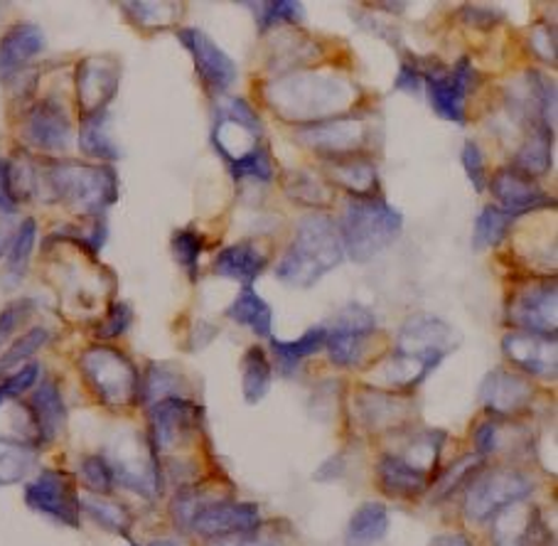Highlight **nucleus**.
<instances>
[{
    "label": "nucleus",
    "mask_w": 558,
    "mask_h": 546,
    "mask_svg": "<svg viewBox=\"0 0 558 546\" xmlns=\"http://www.w3.org/2000/svg\"><path fill=\"white\" fill-rule=\"evenodd\" d=\"M266 99L281 119L311 126L350 113L360 92L342 74L291 72L266 86Z\"/></svg>",
    "instance_id": "obj_1"
},
{
    "label": "nucleus",
    "mask_w": 558,
    "mask_h": 546,
    "mask_svg": "<svg viewBox=\"0 0 558 546\" xmlns=\"http://www.w3.org/2000/svg\"><path fill=\"white\" fill-rule=\"evenodd\" d=\"M342 262L344 248L338 225L330 217L315 213L301 219L291 246L276 266V276L291 289H313Z\"/></svg>",
    "instance_id": "obj_2"
},
{
    "label": "nucleus",
    "mask_w": 558,
    "mask_h": 546,
    "mask_svg": "<svg viewBox=\"0 0 558 546\" xmlns=\"http://www.w3.org/2000/svg\"><path fill=\"white\" fill-rule=\"evenodd\" d=\"M401 227L403 215L384 197H350L338 227L344 256L354 264L372 262L397 242Z\"/></svg>",
    "instance_id": "obj_3"
},
{
    "label": "nucleus",
    "mask_w": 558,
    "mask_h": 546,
    "mask_svg": "<svg viewBox=\"0 0 558 546\" xmlns=\"http://www.w3.org/2000/svg\"><path fill=\"white\" fill-rule=\"evenodd\" d=\"M45 180L54 199L84 217H104L119 199V178L109 166L60 160L47 166Z\"/></svg>",
    "instance_id": "obj_4"
},
{
    "label": "nucleus",
    "mask_w": 558,
    "mask_h": 546,
    "mask_svg": "<svg viewBox=\"0 0 558 546\" xmlns=\"http://www.w3.org/2000/svg\"><path fill=\"white\" fill-rule=\"evenodd\" d=\"M80 369L94 397L113 411L141 399V375L126 354L113 348H89L80 357Z\"/></svg>",
    "instance_id": "obj_5"
},
{
    "label": "nucleus",
    "mask_w": 558,
    "mask_h": 546,
    "mask_svg": "<svg viewBox=\"0 0 558 546\" xmlns=\"http://www.w3.org/2000/svg\"><path fill=\"white\" fill-rule=\"evenodd\" d=\"M534 490V483L522 471L514 468H489L477 471L468 483L465 493V517L477 524L495 520L509 507L526 500Z\"/></svg>",
    "instance_id": "obj_6"
},
{
    "label": "nucleus",
    "mask_w": 558,
    "mask_h": 546,
    "mask_svg": "<svg viewBox=\"0 0 558 546\" xmlns=\"http://www.w3.org/2000/svg\"><path fill=\"white\" fill-rule=\"evenodd\" d=\"M215 148L229 166L246 158L262 143V121L244 99L225 97L217 107V123L211 133Z\"/></svg>",
    "instance_id": "obj_7"
},
{
    "label": "nucleus",
    "mask_w": 558,
    "mask_h": 546,
    "mask_svg": "<svg viewBox=\"0 0 558 546\" xmlns=\"http://www.w3.org/2000/svg\"><path fill=\"white\" fill-rule=\"evenodd\" d=\"M113 481L138 493L141 497H156L160 493V465L158 450L141 436H126L113 448Z\"/></svg>",
    "instance_id": "obj_8"
},
{
    "label": "nucleus",
    "mask_w": 558,
    "mask_h": 546,
    "mask_svg": "<svg viewBox=\"0 0 558 546\" xmlns=\"http://www.w3.org/2000/svg\"><path fill=\"white\" fill-rule=\"evenodd\" d=\"M377 330V318L364 305H350L344 308L338 318H335L332 328H327V342L325 350L330 354L332 364L342 369L360 367L367 352V340Z\"/></svg>",
    "instance_id": "obj_9"
},
{
    "label": "nucleus",
    "mask_w": 558,
    "mask_h": 546,
    "mask_svg": "<svg viewBox=\"0 0 558 546\" xmlns=\"http://www.w3.org/2000/svg\"><path fill=\"white\" fill-rule=\"evenodd\" d=\"M25 505L50 520L76 530L80 526L82 500L74 490L70 475L60 471H40L25 487Z\"/></svg>",
    "instance_id": "obj_10"
},
{
    "label": "nucleus",
    "mask_w": 558,
    "mask_h": 546,
    "mask_svg": "<svg viewBox=\"0 0 558 546\" xmlns=\"http://www.w3.org/2000/svg\"><path fill=\"white\" fill-rule=\"evenodd\" d=\"M460 344V335L450 323L436 315L418 313L401 325L397 350L403 354H413V357L428 360L438 367V364L456 352Z\"/></svg>",
    "instance_id": "obj_11"
},
{
    "label": "nucleus",
    "mask_w": 558,
    "mask_h": 546,
    "mask_svg": "<svg viewBox=\"0 0 558 546\" xmlns=\"http://www.w3.org/2000/svg\"><path fill=\"white\" fill-rule=\"evenodd\" d=\"M473 80L475 70L468 57H460L453 70L423 72V86H426L428 92V101L433 111H436L442 121L465 126V101Z\"/></svg>",
    "instance_id": "obj_12"
},
{
    "label": "nucleus",
    "mask_w": 558,
    "mask_h": 546,
    "mask_svg": "<svg viewBox=\"0 0 558 546\" xmlns=\"http://www.w3.org/2000/svg\"><path fill=\"white\" fill-rule=\"evenodd\" d=\"M121 84V64L113 57L92 54L76 64V107L89 119L104 113L117 97Z\"/></svg>",
    "instance_id": "obj_13"
},
{
    "label": "nucleus",
    "mask_w": 558,
    "mask_h": 546,
    "mask_svg": "<svg viewBox=\"0 0 558 546\" xmlns=\"http://www.w3.org/2000/svg\"><path fill=\"white\" fill-rule=\"evenodd\" d=\"M298 136H301L305 146H311L325 158H342L354 156V153L364 148V143L369 141V123L364 117L344 113V117L338 119L301 126Z\"/></svg>",
    "instance_id": "obj_14"
},
{
    "label": "nucleus",
    "mask_w": 558,
    "mask_h": 546,
    "mask_svg": "<svg viewBox=\"0 0 558 546\" xmlns=\"http://www.w3.org/2000/svg\"><path fill=\"white\" fill-rule=\"evenodd\" d=\"M197 416L199 407L182 397H168L160 399L150 409V424H153V448L162 450H178L192 444L197 436Z\"/></svg>",
    "instance_id": "obj_15"
},
{
    "label": "nucleus",
    "mask_w": 558,
    "mask_h": 546,
    "mask_svg": "<svg viewBox=\"0 0 558 546\" xmlns=\"http://www.w3.org/2000/svg\"><path fill=\"white\" fill-rule=\"evenodd\" d=\"M558 291L556 283H532L529 289L519 291L509 303V323L522 332L542 335V338L556 340L558 330Z\"/></svg>",
    "instance_id": "obj_16"
},
{
    "label": "nucleus",
    "mask_w": 558,
    "mask_h": 546,
    "mask_svg": "<svg viewBox=\"0 0 558 546\" xmlns=\"http://www.w3.org/2000/svg\"><path fill=\"white\" fill-rule=\"evenodd\" d=\"M178 37L187 47L192 62L197 66L199 80L207 84V89L221 94L236 82L239 70L234 60L209 35L197 31V27H185V31H178Z\"/></svg>",
    "instance_id": "obj_17"
},
{
    "label": "nucleus",
    "mask_w": 558,
    "mask_h": 546,
    "mask_svg": "<svg viewBox=\"0 0 558 546\" xmlns=\"http://www.w3.org/2000/svg\"><path fill=\"white\" fill-rule=\"evenodd\" d=\"M192 530L207 536V539H221V536H234L256 532L262 526V510L254 502H232L219 500L205 505L190 522Z\"/></svg>",
    "instance_id": "obj_18"
},
{
    "label": "nucleus",
    "mask_w": 558,
    "mask_h": 546,
    "mask_svg": "<svg viewBox=\"0 0 558 546\" xmlns=\"http://www.w3.org/2000/svg\"><path fill=\"white\" fill-rule=\"evenodd\" d=\"M489 190H493V195L499 203L497 207H502L512 217H522L536 213V209L556 205V199L548 197L544 187L532 175H526V172L517 168L497 170L495 178L489 180Z\"/></svg>",
    "instance_id": "obj_19"
},
{
    "label": "nucleus",
    "mask_w": 558,
    "mask_h": 546,
    "mask_svg": "<svg viewBox=\"0 0 558 546\" xmlns=\"http://www.w3.org/2000/svg\"><path fill=\"white\" fill-rule=\"evenodd\" d=\"M534 399V387L526 377L509 369H493L480 385V401L487 414L495 418H509L522 414Z\"/></svg>",
    "instance_id": "obj_20"
},
{
    "label": "nucleus",
    "mask_w": 558,
    "mask_h": 546,
    "mask_svg": "<svg viewBox=\"0 0 558 546\" xmlns=\"http://www.w3.org/2000/svg\"><path fill=\"white\" fill-rule=\"evenodd\" d=\"M502 352L509 362L517 364V367L526 372V375L542 377V379H556V369H558L556 340L514 330V332H507L502 338Z\"/></svg>",
    "instance_id": "obj_21"
},
{
    "label": "nucleus",
    "mask_w": 558,
    "mask_h": 546,
    "mask_svg": "<svg viewBox=\"0 0 558 546\" xmlns=\"http://www.w3.org/2000/svg\"><path fill=\"white\" fill-rule=\"evenodd\" d=\"M25 138L45 153L66 150L72 143V121L54 99H45L27 113Z\"/></svg>",
    "instance_id": "obj_22"
},
{
    "label": "nucleus",
    "mask_w": 558,
    "mask_h": 546,
    "mask_svg": "<svg viewBox=\"0 0 558 546\" xmlns=\"http://www.w3.org/2000/svg\"><path fill=\"white\" fill-rule=\"evenodd\" d=\"M433 369H436L433 362L393 350L389 357L379 364L377 372H374V389L391 391V395H403V391H411L423 385V381L433 375Z\"/></svg>",
    "instance_id": "obj_23"
},
{
    "label": "nucleus",
    "mask_w": 558,
    "mask_h": 546,
    "mask_svg": "<svg viewBox=\"0 0 558 546\" xmlns=\"http://www.w3.org/2000/svg\"><path fill=\"white\" fill-rule=\"evenodd\" d=\"M45 50L43 27L21 23L0 37V80H13Z\"/></svg>",
    "instance_id": "obj_24"
},
{
    "label": "nucleus",
    "mask_w": 558,
    "mask_h": 546,
    "mask_svg": "<svg viewBox=\"0 0 558 546\" xmlns=\"http://www.w3.org/2000/svg\"><path fill=\"white\" fill-rule=\"evenodd\" d=\"M357 414L364 428L369 430H391L407 424L411 416V401L403 395L391 391L367 389L357 397Z\"/></svg>",
    "instance_id": "obj_25"
},
{
    "label": "nucleus",
    "mask_w": 558,
    "mask_h": 546,
    "mask_svg": "<svg viewBox=\"0 0 558 546\" xmlns=\"http://www.w3.org/2000/svg\"><path fill=\"white\" fill-rule=\"evenodd\" d=\"M325 178L335 187L348 190L352 197H372L374 190L379 187L377 166H374V160L360 156V153L342 158H327Z\"/></svg>",
    "instance_id": "obj_26"
},
{
    "label": "nucleus",
    "mask_w": 558,
    "mask_h": 546,
    "mask_svg": "<svg viewBox=\"0 0 558 546\" xmlns=\"http://www.w3.org/2000/svg\"><path fill=\"white\" fill-rule=\"evenodd\" d=\"M377 477L384 493L391 497H403V500H411V497H418L430 490V475L409 465L397 453H387L379 458Z\"/></svg>",
    "instance_id": "obj_27"
},
{
    "label": "nucleus",
    "mask_w": 558,
    "mask_h": 546,
    "mask_svg": "<svg viewBox=\"0 0 558 546\" xmlns=\"http://www.w3.org/2000/svg\"><path fill=\"white\" fill-rule=\"evenodd\" d=\"M31 414L35 421L37 438H40L43 444H52V440L62 434L66 424V409L57 381L45 379L43 385L35 389V395L31 399Z\"/></svg>",
    "instance_id": "obj_28"
},
{
    "label": "nucleus",
    "mask_w": 558,
    "mask_h": 546,
    "mask_svg": "<svg viewBox=\"0 0 558 546\" xmlns=\"http://www.w3.org/2000/svg\"><path fill=\"white\" fill-rule=\"evenodd\" d=\"M268 256L254 242H239L227 246L215 258V271L225 279L252 286L266 271Z\"/></svg>",
    "instance_id": "obj_29"
},
{
    "label": "nucleus",
    "mask_w": 558,
    "mask_h": 546,
    "mask_svg": "<svg viewBox=\"0 0 558 546\" xmlns=\"http://www.w3.org/2000/svg\"><path fill=\"white\" fill-rule=\"evenodd\" d=\"M227 318L244 325V328L256 332L258 338H271L274 311L252 286H244L242 293L232 301V305L227 308Z\"/></svg>",
    "instance_id": "obj_30"
},
{
    "label": "nucleus",
    "mask_w": 558,
    "mask_h": 546,
    "mask_svg": "<svg viewBox=\"0 0 558 546\" xmlns=\"http://www.w3.org/2000/svg\"><path fill=\"white\" fill-rule=\"evenodd\" d=\"M327 342V328L325 325H317V328L305 330L298 340H271V350L276 357V367L283 372V375H293V372L301 367V362L313 357L320 350H325Z\"/></svg>",
    "instance_id": "obj_31"
},
{
    "label": "nucleus",
    "mask_w": 558,
    "mask_h": 546,
    "mask_svg": "<svg viewBox=\"0 0 558 546\" xmlns=\"http://www.w3.org/2000/svg\"><path fill=\"white\" fill-rule=\"evenodd\" d=\"M554 166V133L544 126H534L529 133L524 146L517 150L514 166L526 175H546Z\"/></svg>",
    "instance_id": "obj_32"
},
{
    "label": "nucleus",
    "mask_w": 558,
    "mask_h": 546,
    "mask_svg": "<svg viewBox=\"0 0 558 546\" xmlns=\"http://www.w3.org/2000/svg\"><path fill=\"white\" fill-rule=\"evenodd\" d=\"M448 434L446 430H438V428H426V430H418V434H413L409 438V444L403 446L407 450H393L399 458H403L409 465L418 468V471L433 475V471L438 468L440 461V453H442V446H446Z\"/></svg>",
    "instance_id": "obj_33"
},
{
    "label": "nucleus",
    "mask_w": 558,
    "mask_h": 546,
    "mask_svg": "<svg viewBox=\"0 0 558 546\" xmlns=\"http://www.w3.org/2000/svg\"><path fill=\"white\" fill-rule=\"evenodd\" d=\"M389 532V510L379 502L362 505L352 514L348 526V544L350 546H372L381 542Z\"/></svg>",
    "instance_id": "obj_34"
},
{
    "label": "nucleus",
    "mask_w": 558,
    "mask_h": 546,
    "mask_svg": "<svg viewBox=\"0 0 558 546\" xmlns=\"http://www.w3.org/2000/svg\"><path fill=\"white\" fill-rule=\"evenodd\" d=\"M274 367L264 348H248L242 360V391L246 404H258L271 391Z\"/></svg>",
    "instance_id": "obj_35"
},
{
    "label": "nucleus",
    "mask_w": 558,
    "mask_h": 546,
    "mask_svg": "<svg viewBox=\"0 0 558 546\" xmlns=\"http://www.w3.org/2000/svg\"><path fill=\"white\" fill-rule=\"evenodd\" d=\"M514 219L517 217L505 213L502 207L487 205L475 219V229H473L475 252H485V248H495L502 244L509 234V229L514 227Z\"/></svg>",
    "instance_id": "obj_36"
},
{
    "label": "nucleus",
    "mask_w": 558,
    "mask_h": 546,
    "mask_svg": "<svg viewBox=\"0 0 558 546\" xmlns=\"http://www.w3.org/2000/svg\"><path fill=\"white\" fill-rule=\"evenodd\" d=\"M106 126H109V113L106 111L84 119L82 129H80V148L84 156L99 158V160H119L121 158V150L117 148V143L111 141Z\"/></svg>",
    "instance_id": "obj_37"
},
{
    "label": "nucleus",
    "mask_w": 558,
    "mask_h": 546,
    "mask_svg": "<svg viewBox=\"0 0 558 546\" xmlns=\"http://www.w3.org/2000/svg\"><path fill=\"white\" fill-rule=\"evenodd\" d=\"M35 463L37 456L31 446L0 438V487L25 481V475L33 471Z\"/></svg>",
    "instance_id": "obj_38"
},
{
    "label": "nucleus",
    "mask_w": 558,
    "mask_h": 546,
    "mask_svg": "<svg viewBox=\"0 0 558 546\" xmlns=\"http://www.w3.org/2000/svg\"><path fill=\"white\" fill-rule=\"evenodd\" d=\"M80 500H82V510L89 514L96 524L104 526L106 532H113L121 536L129 534L133 517L126 507L106 500L104 495H84V497H80Z\"/></svg>",
    "instance_id": "obj_39"
},
{
    "label": "nucleus",
    "mask_w": 558,
    "mask_h": 546,
    "mask_svg": "<svg viewBox=\"0 0 558 546\" xmlns=\"http://www.w3.org/2000/svg\"><path fill=\"white\" fill-rule=\"evenodd\" d=\"M35 239H37V225L35 219H25L21 229L15 232V239L11 248H8V264H5V281L11 286H17L23 281V276L27 271V264L33 258V248H35Z\"/></svg>",
    "instance_id": "obj_40"
},
{
    "label": "nucleus",
    "mask_w": 558,
    "mask_h": 546,
    "mask_svg": "<svg viewBox=\"0 0 558 546\" xmlns=\"http://www.w3.org/2000/svg\"><path fill=\"white\" fill-rule=\"evenodd\" d=\"M286 193L288 197L295 199V203L313 209H325L332 205V193L325 187V182L303 170L291 172V175L286 178Z\"/></svg>",
    "instance_id": "obj_41"
},
{
    "label": "nucleus",
    "mask_w": 558,
    "mask_h": 546,
    "mask_svg": "<svg viewBox=\"0 0 558 546\" xmlns=\"http://www.w3.org/2000/svg\"><path fill=\"white\" fill-rule=\"evenodd\" d=\"M123 11L138 27H148V31H162V27H170L178 21L182 13V5L178 3H148V0H138V3H123Z\"/></svg>",
    "instance_id": "obj_42"
},
{
    "label": "nucleus",
    "mask_w": 558,
    "mask_h": 546,
    "mask_svg": "<svg viewBox=\"0 0 558 546\" xmlns=\"http://www.w3.org/2000/svg\"><path fill=\"white\" fill-rule=\"evenodd\" d=\"M480 465H483V458H480L477 453L473 456H463L460 461H456L453 465L448 468L446 473H442L438 477V483L433 485V500H446V497L453 495L460 485H468L470 477H475Z\"/></svg>",
    "instance_id": "obj_43"
},
{
    "label": "nucleus",
    "mask_w": 558,
    "mask_h": 546,
    "mask_svg": "<svg viewBox=\"0 0 558 546\" xmlns=\"http://www.w3.org/2000/svg\"><path fill=\"white\" fill-rule=\"evenodd\" d=\"M256 13V23L266 33L268 27L276 25H295L305 21L303 3H293V0H276V3H256L252 5Z\"/></svg>",
    "instance_id": "obj_44"
},
{
    "label": "nucleus",
    "mask_w": 558,
    "mask_h": 546,
    "mask_svg": "<svg viewBox=\"0 0 558 546\" xmlns=\"http://www.w3.org/2000/svg\"><path fill=\"white\" fill-rule=\"evenodd\" d=\"M182 387H185V381H182V377L178 375V372L162 367V364H150L146 381H141V391L150 401H160V399H168V397H180V389Z\"/></svg>",
    "instance_id": "obj_45"
},
{
    "label": "nucleus",
    "mask_w": 558,
    "mask_h": 546,
    "mask_svg": "<svg viewBox=\"0 0 558 546\" xmlns=\"http://www.w3.org/2000/svg\"><path fill=\"white\" fill-rule=\"evenodd\" d=\"M80 475H82L84 487L92 495L109 497L113 493V485H117L111 465L104 456H86L80 465Z\"/></svg>",
    "instance_id": "obj_46"
},
{
    "label": "nucleus",
    "mask_w": 558,
    "mask_h": 546,
    "mask_svg": "<svg viewBox=\"0 0 558 546\" xmlns=\"http://www.w3.org/2000/svg\"><path fill=\"white\" fill-rule=\"evenodd\" d=\"M50 342V330L47 328H33V330H27L23 338H17L13 344H11V350H8L3 357H0V369H13V367H21V364L25 362V360H31L33 354L37 352V350H43L45 344Z\"/></svg>",
    "instance_id": "obj_47"
},
{
    "label": "nucleus",
    "mask_w": 558,
    "mask_h": 546,
    "mask_svg": "<svg viewBox=\"0 0 558 546\" xmlns=\"http://www.w3.org/2000/svg\"><path fill=\"white\" fill-rule=\"evenodd\" d=\"M202 252H205V242H202V236L197 232H192V229H178V232L172 234V256H175V262L185 268L192 279H195L199 271Z\"/></svg>",
    "instance_id": "obj_48"
},
{
    "label": "nucleus",
    "mask_w": 558,
    "mask_h": 546,
    "mask_svg": "<svg viewBox=\"0 0 558 546\" xmlns=\"http://www.w3.org/2000/svg\"><path fill=\"white\" fill-rule=\"evenodd\" d=\"M229 170H232V178H236V180L254 178V180L268 182L274 178V162H271V156H268L266 146H258L256 150L248 153L246 158H242L239 162H232Z\"/></svg>",
    "instance_id": "obj_49"
},
{
    "label": "nucleus",
    "mask_w": 558,
    "mask_h": 546,
    "mask_svg": "<svg viewBox=\"0 0 558 546\" xmlns=\"http://www.w3.org/2000/svg\"><path fill=\"white\" fill-rule=\"evenodd\" d=\"M133 323V311L129 303H113L106 318L96 325V338L101 340H113L119 335L126 332Z\"/></svg>",
    "instance_id": "obj_50"
},
{
    "label": "nucleus",
    "mask_w": 558,
    "mask_h": 546,
    "mask_svg": "<svg viewBox=\"0 0 558 546\" xmlns=\"http://www.w3.org/2000/svg\"><path fill=\"white\" fill-rule=\"evenodd\" d=\"M35 311V303L33 301H15L8 305V308L0 313V348H5V342L13 338L17 328H23L25 320L31 318Z\"/></svg>",
    "instance_id": "obj_51"
},
{
    "label": "nucleus",
    "mask_w": 558,
    "mask_h": 546,
    "mask_svg": "<svg viewBox=\"0 0 558 546\" xmlns=\"http://www.w3.org/2000/svg\"><path fill=\"white\" fill-rule=\"evenodd\" d=\"M460 160H463V168L468 172V180L473 182L475 193H485L487 187V168H485V156L483 150H480V146L475 141H468L463 146V156H460Z\"/></svg>",
    "instance_id": "obj_52"
},
{
    "label": "nucleus",
    "mask_w": 558,
    "mask_h": 546,
    "mask_svg": "<svg viewBox=\"0 0 558 546\" xmlns=\"http://www.w3.org/2000/svg\"><path fill=\"white\" fill-rule=\"evenodd\" d=\"M37 375H40V367H37V364H25V367H17L13 375L0 385V389H3L5 397H21L23 391L35 387Z\"/></svg>",
    "instance_id": "obj_53"
},
{
    "label": "nucleus",
    "mask_w": 558,
    "mask_h": 546,
    "mask_svg": "<svg viewBox=\"0 0 558 546\" xmlns=\"http://www.w3.org/2000/svg\"><path fill=\"white\" fill-rule=\"evenodd\" d=\"M529 45L536 57H542L544 62L556 64V31L548 25H538L529 33Z\"/></svg>",
    "instance_id": "obj_54"
},
{
    "label": "nucleus",
    "mask_w": 558,
    "mask_h": 546,
    "mask_svg": "<svg viewBox=\"0 0 558 546\" xmlns=\"http://www.w3.org/2000/svg\"><path fill=\"white\" fill-rule=\"evenodd\" d=\"M423 86V70L418 62H401L399 64V74L393 80V89L399 92H409V94H418Z\"/></svg>",
    "instance_id": "obj_55"
},
{
    "label": "nucleus",
    "mask_w": 558,
    "mask_h": 546,
    "mask_svg": "<svg viewBox=\"0 0 558 546\" xmlns=\"http://www.w3.org/2000/svg\"><path fill=\"white\" fill-rule=\"evenodd\" d=\"M499 446V428H497V421L495 418H487L483 421L475 428V450L480 458H485L489 453H495Z\"/></svg>",
    "instance_id": "obj_56"
},
{
    "label": "nucleus",
    "mask_w": 558,
    "mask_h": 546,
    "mask_svg": "<svg viewBox=\"0 0 558 546\" xmlns=\"http://www.w3.org/2000/svg\"><path fill=\"white\" fill-rule=\"evenodd\" d=\"M215 546H281L262 532L258 526L256 532H246V534H234V536H221V539H215Z\"/></svg>",
    "instance_id": "obj_57"
},
{
    "label": "nucleus",
    "mask_w": 558,
    "mask_h": 546,
    "mask_svg": "<svg viewBox=\"0 0 558 546\" xmlns=\"http://www.w3.org/2000/svg\"><path fill=\"white\" fill-rule=\"evenodd\" d=\"M17 207V197L11 185V166L8 162H0V213L13 215Z\"/></svg>",
    "instance_id": "obj_58"
},
{
    "label": "nucleus",
    "mask_w": 558,
    "mask_h": 546,
    "mask_svg": "<svg viewBox=\"0 0 558 546\" xmlns=\"http://www.w3.org/2000/svg\"><path fill=\"white\" fill-rule=\"evenodd\" d=\"M463 21H468L470 25L493 27V25L502 21V13L493 11V8H483V5H465L463 8Z\"/></svg>",
    "instance_id": "obj_59"
},
{
    "label": "nucleus",
    "mask_w": 558,
    "mask_h": 546,
    "mask_svg": "<svg viewBox=\"0 0 558 546\" xmlns=\"http://www.w3.org/2000/svg\"><path fill=\"white\" fill-rule=\"evenodd\" d=\"M428 546H475L470 542V536L460 534V532H448V534H436L428 542Z\"/></svg>",
    "instance_id": "obj_60"
},
{
    "label": "nucleus",
    "mask_w": 558,
    "mask_h": 546,
    "mask_svg": "<svg viewBox=\"0 0 558 546\" xmlns=\"http://www.w3.org/2000/svg\"><path fill=\"white\" fill-rule=\"evenodd\" d=\"M3 254H5V236L0 234V256H3Z\"/></svg>",
    "instance_id": "obj_61"
},
{
    "label": "nucleus",
    "mask_w": 558,
    "mask_h": 546,
    "mask_svg": "<svg viewBox=\"0 0 558 546\" xmlns=\"http://www.w3.org/2000/svg\"><path fill=\"white\" fill-rule=\"evenodd\" d=\"M153 546H182V544H175V542H156Z\"/></svg>",
    "instance_id": "obj_62"
},
{
    "label": "nucleus",
    "mask_w": 558,
    "mask_h": 546,
    "mask_svg": "<svg viewBox=\"0 0 558 546\" xmlns=\"http://www.w3.org/2000/svg\"><path fill=\"white\" fill-rule=\"evenodd\" d=\"M3 399H5V395H3V389H0V404H3Z\"/></svg>",
    "instance_id": "obj_63"
},
{
    "label": "nucleus",
    "mask_w": 558,
    "mask_h": 546,
    "mask_svg": "<svg viewBox=\"0 0 558 546\" xmlns=\"http://www.w3.org/2000/svg\"><path fill=\"white\" fill-rule=\"evenodd\" d=\"M131 546H138V544H136V542H131Z\"/></svg>",
    "instance_id": "obj_64"
}]
</instances>
